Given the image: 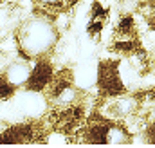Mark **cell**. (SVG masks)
<instances>
[{
	"label": "cell",
	"instance_id": "cell-5",
	"mask_svg": "<svg viewBox=\"0 0 155 148\" xmlns=\"http://www.w3.org/2000/svg\"><path fill=\"white\" fill-rule=\"evenodd\" d=\"M97 67H99V63H92V62L78 63L76 69L72 71L74 83L79 89H90V87L97 85Z\"/></svg>",
	"mask_w": 155,
	"mask_h": 148
},
{
	"label": "cell",
	"instance_id": "cell-6",
	"mask_svg": "<svg viewBox=\"0 0 155 148\" xmlns=\"http://www.w3.org/2000/svg\"><path fill=\"white\" fill-rule=\"evenodd\" d=\"M7 125H9L7 121H4V119H0V134H2V132H4V130L7 128Z\"/></svg>",
	"mask_w": 155,
	"mask_h": 148
},
{
	"label": "cell",
	"instance_id": "cell-4",
	"mask_svg": "<svg viewBox=\"0 0 155 148\" xmlns=\"http://www.w3.org/2000/svg\"><path fill=\"white\" fill-rule=\"evenodd\" d=\"M52 79H54L52 63L47 62L45 58H40L38 62H36V65L33 67V74H31V79H29V83H27V89L41 90V92H43V89H47Z\"/></svg>",
	"mask_w": 155,
	"mask_h": 148
},
{
	"label": "cell",
	"instance_id": "cell-2",
	"mask_svg": "<svg viewBox=\"0 0 155 148\" xmlns=\"http://www.w3.org/2000/svg\"><path fill=\"white\" fill-rule=\"evenodd\" d=\"M11 99H13L16 110L20 114V117L22 119H31V121L40 119L51 105L49 98L41 90H33V89L18 92V94L11 96Z\"/></svg>",
	"mask_w": 155,
	"mask_h": 148
},
{
	"label": "cell",
	"instance_id": "cell-7",
	"mask_svg": "<svg viewBox=\"0 0 155 148\" xmlns=\"http://www.w3.org/2000/svg\"><path fill=\"white\" fill-rule=\"evenodd\" d=\"M2 2H4V0H0V4H2Z\"/></svg>",
	"mask_w": 155,
	"mask_h": 148
},
{
	"label": "cell",
	"instance_id": "cell-3",
	"mask_svg": "<svg viewBox=\"0 0 155 148\" xmlns=\"http://www.w3.org/2000/svg\"><path fill=\"white\" fill-rule=\"evenodd\" d=\"M33 67L29 63L27 58L24 56H15L13 60L7 62L4 72H2V79L11 87V89H20V87H27L29 79H31V74H33Z\"/></svg>",
	"mask_w": 155,
	"mask_h": 148
},
{
	"label": "cell",
	"instance_id": "cell-1",
	"mask_svg": "<svg viewBox=\"0 0 155 148\" xmlns=\"http://www.w3.org/2000/svg\"><path fill=\"white\" fill-rule=\"evenodd\" d=\"M60 35L52 16L47 13L27 16L15 33L20 54L27 60H40L51 54L60 42Z\"/></svg>",
	"mask_w": 155,
	"mask_h": 148
}]
</instances>
